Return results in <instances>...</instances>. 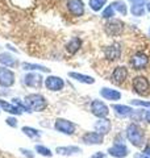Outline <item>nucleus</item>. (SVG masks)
Returning <instances> with one entry per match:
<instances>
[{
	"instance_id": "17",
	"label": "nucleus",
	"mask_w": 150,
	"mask_h": 158,
	"mask_svg": "<svg viewBox=\"0 0 150 158\" xmlns=\"http://www.w3.org/2000/svg\"><path fill=\"white\" fill-rule=\"evenodd\" d=\"M100 95H102L104 99L107 100H111V102H116L121 99V94L117 90H112V88H108V87H103L100 90Z\"/></svg>"
},
{
	"instance_id": "13",
	"label": "nucleus",
	"mask_w": 150,
	"mask_h": 158,
	"mask_svg": "<svg viewBox=\"0 0 150 158\" xmlns=\"http://www.w3.org/2000/svg\"><path fill=\"white\" fill-rule=\"evenodd\" d=\"M109 156H112L115 158H125L129 154V149L124 144H115L111 148H108Z\"/></svg>"
},
{
	"instance_id": "35",
	"label": "nucleus",
	"mask_w": 150,
	"mask_h": 158,
	"mask_svg": "<svg viewBox=\"0 0 150 158\" xmlns=\"http://www.w3.org/2000/svg\"><path fill=\"white\" fill-rule=\"evenodd\" d=\"M107 156L104 154V153H102V152H96L94 156H91V158H106Z\"/></svg>"
},
{
	"instance_id": "27",
	"label": "nucleus",
	"mask_w": 150,
	"mask_h": 158,
	"mask_svg": "<svg viewBox=\"0 0 150 158\" xmlns=\"http://www.w3.org/2000/svg\"><path fill=\"white\" fill-rule=\"evenodd\" d=\"M106 3H107V0H90L88 6H90V8H91L92 11L99 12V11H102V8L104 6H106Z\"/></svg>"
},
{
	"instance_id": "4",
	"label": "nucleus",
	"mask_w": 150,
	"mask_h": 158,
	"mask_svg": "<svg viewBox=\"0 0 150 158\" xmlns=\"http://www.w3.org/2000/svg\"><path fill=\"white\" fill-rule=\"evenodd\" d=\"M54 128H56V131L57 132H61L63 133V135H74V132H75V124L71 121H69L66 120V118H57L56 120V124H54Z\"/></svg>"
},
{
	"instance_id": "36",
	"label": "nucleus",
	"mask_w": 150,
	"mask_h": 158,
	"mask_svg": "<svg viewBox=\"0 0 150 158\" xmlns=\"http://www.w3.org/2000/svg\"><path fill=\"white\" fill-rule=\"evenodd\" d=\"M142 154H145V156L150 157V144H148L144 148V152H142Z\"/></svg>"
},
{
	"instance_id": "34",
	"label": "nucleus",
	"mask_w": 150,
	"mask_h": 158,
	"mask_svg": "<svg viewBox=\"0 0 150 158\" xmlns=\"http://www.w3.org/2000/svg\"><path fill=\"white\" fill-rule=\"evenodd\" d=\"M20 152H21V153H24V156H27L28 158H33V157H34V154H33V153H32L31 150H28V149H24V148H21V149H20Z\"/></svg>"
},
{
	"instance_id": "40",
	"label": "nucleus",
	"mask_w": 150,
	"mask_h": 158,
	"mask_svg": "<svg viewBox=\"0 0 150 158\" xmlns=\"http://www.w3.org/2000/svg\"><path fill=\"white\" fill-rule=\"evenodd\" d=\"M146 8H148V11L150 12V3H148V6H146Z\"/></svg>"
},
{
	"instance_id": "29",
	"label": "nucleus",
	"mask_w": 150,
	"mask_h": 158,
	"mask_svg": "<svg viewBox=\"0 0 150 158\" xmlns=\"http://www.w3.org/2000/svg\"><path fill=\"white\" fill-rule=\"evenodd\" d=\"M36 152L38 153V154L44 156V157H52L53 156V153L50 152L49 148L44 146V145H36Z\"/></svg>"
},
{
	"instance_id": "30",
	"label": "nucleus",
	"mask_w": 150,
	"mask_h": 158,
	"mask_svg": "<svg viewBox=\"0 0 150 158\" xmlns=\"http://www.w3.org/2000/svg\"><path fill=\"white\" fill-rule=\"evenodd\" d=\"M102 16H103L104 19H112V17L115 16V9H113V7H112V6H108V7L102 12Z\"/></svg>"
},
{
	"instance_id": "20",
	"label": "nucleus",
	"mask_w": 150,
	"mask_h": 158,
	"mask_svg": "<svg viewBox=\"0 0 150 158\" xmlns=\"http://www.w3.org/2000/svg\"><path fill=\"white\" fill-rule=\"evenodd\" d=\"M0 63L6 67H13L17 65V61L12 54L9 53H0Z\"/></svg>"
},
{
	"instance_id": "21",
	"label": "nucleus",
	"mask_w": 150,
	"mask_h": 158,
	"mask_svg": "<svg viewBox=\"0 0 150 158\" xmlns=\"http://www.w3.org/2000/svg\"><path fill=\"white\" fill-rule=\"evenodd\" d=\"M56 152L61 156H73V154H78L81 153V148L79 146H58Z\"/></svg>"
},
{
	"instance_id": "10",
	"label": "nucleus",
	"mask_w": 150,
	"mask_h": 158,
	"mask_svg": "<svg viewBox=\"0 0 150 158\" xmlns=\"http://www.w3.org/2000/svg\"><path fill=\"white\" fill-rule=\"evenodd\" d=\"M82 141L86 145H100V144H103V141H104V136L98 133L96 131L87 132L86 135L82 137Z\"/></svg>"
},
{
	"instance_id": "24",
	"label": "nucleus",
	"mask_w": 150,
	"mask_h": 158,
	"mask_svg": "<svg viewBox=\"0 0 150 158\" xmlns=\"http://www.w3.org/2000/svg\"><path fill=\"white\" fill-rule=\"evenodd\" d=\"M81 45H82L81 40H79L78 37H74V38L70 40V42L66 45V49H67V52L70 54H75L79 50V49H81Z\"/></svg>"
},
{
	"instance_id": "9",
	"label": "nucleus",
	"mask_w": 150,
	"mask_h": 158,
	"mask_svg": "<svg viewBox=\"0 0 150 158\" xmlns=\"http://www.w3.org/2000/svg\"><path fill=\"white\" fill-rule=\"evenodd\" d=\"M45 86L50 91H59L65 87V81L62 78L56 77V75H49L45 79Z\"/></svg>"
},
{
	"instance_id": "6",
	"label": "nucleus",
	"mask_w": 150,
	"mask_h": 158,
	"mask_svg": "<svg viewBox=\"0 0 150 158\" xmlns=\"http://www.w3.org/2000/svg\"><path fill=\"white\" fill-rule=\"evenodd\" d=\"M15 85V73L6 66H0V86L11 87Z\"/></svg>"
},
{
	"instance_id": "33",
	"label": "nucleus",
	"mask_w": 150,
	"mask_h": 158,
	"mask_svg": "<svg viewBox=\"0 0 150 158\" xmlns=\"http://www.w3.org/2000/svg\"><path fill=\"white\" fill-rule=\"evenodd\" d=\"M6 121H7V124H8L9 127H12V128H16V127H17V120H16L15 117H8Z\"/></svg>"
},
{
	"instance_id": "8",
	"label": "nucleus",
	"mask_w": 150,
	"mask_h": 158,
	"mask_svg": "<svg viewBox=\"0 0 150 158\" xmlns=\"http://www.w3.org/2000/svg\"><path fill=\"white\" fill-rule=\"evenodd\" d=\"M91 112L96 117L104 118V117L108 116L109 110H108V107L106 106V103H103L102 100H94L91 103Z\"/></svg>"
},
{
	"instance_id": "26",
	"label": "nucleus",
	"mask_w": 150,
	"mask_h": 158,
	"mask_svg": "<svg viewBox=\"0 0 150 158\" xmlns=\"http://www.w3.org/2000/svg\"><path fill=\"white\" fill-rule=\"evenodd\" d=\"M145 3H133L132 4V7H131V12L133 16H144V13H145V6H144Z\"/></svg>"
},
{
	"instance_id": "15",
	"label": "nucleus",
	"mask_w": 150,
	"mask_h": 158,
	"mask_svg": "<svg viewBox=\"0 0 150 158\" xmlns=\"http://www.w3.org/2000/svg\"><path fill=\"white\" fill-rule=\"evenodd\" d=\"M111 128H112V123H111V120H108L107 117L99 118V120L95 123V131L103 136L108 135V133L111 132Z\"/></svg>"
},
{
	"instance_id": "22",
	"label": "nucleus",
	"mask_w": 150,
	"mask_h": 158,
	"mask_svg": "<svg viewBox=\"0 0 150 158\" xmlns=\"http://www.w3.org/2000/svg\"><path fill=\"white\" fill-rule=\"evenodd\" d=\"M0 107H2L6 112L11 113V115H21V113H23V111L20 110L17 106L11 104V103H8L6 100H0Z\"/></svg>"
},
{
	"instance_id": "38",
	"label": "nucleus",
	"mask_w": 150,
	"mask_h": 158,
	"mask_svg": "<svg viewBox=\"0 0 150 158\" xmlns=\"http://www.w3.org/2000/svg\"><path fill=\"white\" fill-rule=\"evenodd\" d=\"M134 158H150V157L142 154V153H138V154H136V157H134Z\"/></svg>"
},
{
	"instance_id": "7",
	"label": "nucleus",
	"mask_w": 150,
	"mask_h": 158,
	"mask_svg": "<svg viewBox=\"0 0 150 158\" xmlns=\"http://www.w3.org/2000/svg\"><path fill=\"white\" fill-rule=\"evenodd\" d=\"M149 63V58L145 53L138 52L131 58V66L134 69V70H144L145 67L148 66Z\"/></svg>"
},
{
	"instance_id": "5",
	"label": "nucleus",
	"mask_w": 150,
	"mask_h": 158,
	"mask_svg": "<svg viewBox=\"0 0 150 158\" xmlns=\"http://www.w3.org/2000/svg\"><path fill=\"white\" fill-rule=\"evenodd\" d=\"M124 31V24L121 20L112 19L106 24V33L108 36H120Z\"/></svg>"
},
{
	"instance_id": "3",
	"label": "nucleus",
	"mask_w": 150,
	"mask_h": 158,
	"mask_svg": "<svg viewBox=\"0 0 150 158\" xmlns=\"http://www.w3.org/2000/svg\"><path fill=\"white\" fill-rule=\"evenodd\" d=\"M132 85H133L134 92L138 94V95H141V96L148 95L150 92V83L148 81V78L144 77V75H138L136 78H133Z\"/></svg>"
},
{
	"instance_id": "18",
	"label": "nucleus",
	"mask_w": 150,
	"mask_h": 158,
	"mask_svg": "<svg viewBox=\"0 0 150 158\" xmlns=\"http://www.w3.org/2000/svg\"><path fill=\"white\" fill-rule=\"evenodd\" d=\"M112 110L115 111V113H116L119 117H128V116H132V113H133V110L131 107L123 106V104H113Z\"/></svg>"
},
{
	"instance_id": "39",
	"label": "nucleus",
	"mask_w": 150,
	"mask_h": 158,
	"mask_svg": "<svg viewBox=\"0 0 150 158\" xmlns=\"http://www.w3.org/2000/svg\"><path fill=\"white\" fill-rule=\"evenodd\" d=\"M132 3H145L146 0H131Z\"/></svg>"
},
{
	"instance_id": "11",
	"label": "nucleus",
	"mask_w": 150,
	"mask_h": 158,
	"mask_svg": "<svg viewBox=\"0 0 150 158\" xmlns=\"http://www.w3.org/2000/svg\"><path fill=\"white\" fill-rule=\"evenodd\" d=\"M128 78V69L125 66H117L112 73V79L111 81L115 85H123Z\"/></svg>"
},
{
	"instance_id": "28",
	"label": "nucleus",
	"mask_w": 150,
	"mask_h": 158,
	"mask_svg": "<svg viewBox=\"0 0 150 158\" xmlns=\"http://www.w3.org/2000/svg\"><path fill=\"white\" fill-rule=\"evenodd\" d=\"M23 133L25 136H28V137H31V138H37L41 136V133H40L37 129H34V128L32 127H23Z\"/></svg>"
},
{
	"instance_id": "1",
	"label": "nucleus",
	"mask_w": 150,
	"mask_h": 158,
	"mask_svg": "<svg viewBox=\"0 0 150 158\" xmlns=\"http://www.w3.org/2000/svg\"><path fill=\"white\" fill-rule=\"evenodd\" d=\"M25 104L28 106L29 111H34V112H41L44 110H46L48 107V102L45 99L44 95L41 94H29L25 96Z\"/></svg>"
},
{
	"instance_id": "2",
	"label": "nucleus",
	"mask_w": 150,
	"mask_h": 158,
	"mask_svg": "<svg viewBox=\"0 0 150 158\" xmlns=\"http://www.w3.org/2000/svg\"><path fill=\"white\" fill-rule=\"evenodd\" d=\"M127 138L134 146H142L144 145V132L141 129V127L134 124H129L127 128Z\"/></svg>"
},
{
	"instance_id": "31",
	"label": "nucleus",
	"mask_w": 150,
	"mask_h": 158,
	"mask_svg": "<svg viewBox=\"0 0 150 158\" xmlns=\"http://www.w3.org/2000/svg\"><path fill=\"white\" fill-rule=\"evenodd\" d=\"M13 104H15V106H17L23 112H24V111H29V108H28L27 104H25V102L23 103L21 100H20V99H13ZM29 112H31V111H29Z\"/></svg>"
},
{
	"instance_id": "32",
	"label": "nucleus",
	"mask_w": 150,
	"mask_h": 158,
	"mask_svg": "<svg viewBox=\"0 0 150 158\" xmlns=\"http://www.w3.org/2000/svg\"><path fill=\"white\" fill-rule=\"evenodd\" d=\"M132 106H138V107H146L150 108V102H144V100H131Z\"/></svg>"
},
{
	"instance_id": "19",
	"label": "nucleus",
	"mask_w": 150,
	"mask_h": 158,
	"mask_svg": "<svg viewBox=\"0 0 150 158\" xmlns=\"http://www.w3.org/2000/svg\"><path fill=\"white\" fill-rule=\"evenodd\" d=\"M69 77H70V78H73L74 81H77V82L84 83V85H94V83H95V79H94L92 77L84 75V74H79V73H69Z\"/></svg>"
},
{
	"instance_id": "25",
	"label": "nucleus",
	"mask_w": 150,
	"mask_h": 158,
	"mask_svg": "<svg viewBox=\"0 0 150 158\" xmlns=\"http://www.w3.org/2000/svg\"><path fill=\"white\" fill-rule=\"evenodd\" d=\"M111 6L113 7L115 11H117L119 13H121L123 16H127L128 13V8H127V4H125L123 0H116V2L111 3Z\"/></svg>"
},
{
	"instance_id": "37",
	"label": "nucleus",
	"mask_w": 150,
	"mask_h": 158,
	"mask_svg": "<svg viewBox=\"0 0 150 158\" xmlns=\"http://www.w3.org/2000/svg\"><path fill=\"white\" fill-rule=\"evenodd\" d=\"M145 120H146L149 124H150V111H148V112H145Z\"/></svg>"
},
{
	"instance_id": "14",
	"label": "nucleus",
	"mask_w": 150,
	"mask_h": 158,
	"mask_svg": "<svg viewBox=\"0 0 150 158\" xmlns=\"http://www.w3.org/2000/svg\"><path fill=\"white\" fill-rule=\"evenodd\" d=\"M67 8L74 16H82L84 13V3L83 0H67Z\"/></svg>"
},
{
	"instance_id": "16",
	"label": "nucleus",
	"mask_w": 150,
	"mask_h": 158,
	"mask_svg": "<svg viewBox=\"0 0 150 158\" xmlns=\"http://www.w3.org/2000/svg\"><path fill=\"white\" fill-rule=\"evenodd\" d=\"M104 54H106V58L108 61H117L121 56V48H120L119 44H113V45L108 46L106 50H104Z\"/></svg>"
},
{
	"instance_id": "12",
	"label": "nucleus",
	"mask_w": 150,
	"mask_h": 158,
	"mask_svg": "<svg viewBox=\"0 0 150 158\" xmlns=\"http://www.w3.org/2000/svg\"><path fill=\"white\" fill-rule=\"evenodd\" d=\"M42 82H44V78L40 75V74H36V73L27 74V75L24 77V83L29 87H33V88H40L42 86Z\"/></svg>"
},
{
	"instance_id": "23",
	"label": "nucleus",
	"mask_w": 150,
	"mask_h": 158,
	"mask_svg": "<svg viewBox=\"0 0 150 158\" xmlns=\"http://www.w3.org/2000/svg\"><path fill=\"white\" fill-rule=\"evenodd\" d=\"M21 67L24 69L25 71H36V70H38V71H42V73H50V69L45 67V66H42V65H37V63H28V62H24L23 65H21Z\"/></svg>"
}]
</instances>
